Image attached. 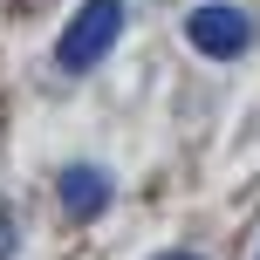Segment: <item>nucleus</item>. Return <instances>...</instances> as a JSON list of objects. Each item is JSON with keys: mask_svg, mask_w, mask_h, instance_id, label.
<instances>
[{"mask_svg": "<svg viewBox=\"0 0 260 260\" xmlns=\"http://www.w3.org/2000/svg\"><path fill=\"white\" fill-rule=\"evenodd\" d=\"M117 41H123V0H82L76 21L62 27V41H55V62H62L69 76H82V69H96Z\"/></svg>", "mask_w": 260, "mask_h": 260, "instance_id": "obj_1", "label": "nucleus"}, {"mask_svg": "<svg viewBox=\"0 0 260 260\" xmlns=\"http://www.w3.org/2000/svg\"><path fill=\"white\" fill-rule=\"evenodd\" d=\"M185 41H192L199 55H212V62H233V55H247V41H253V21L240 7H199L192 21H185Z\"/></svg>", "mask_w": 260, "mask_h": 260, "instance_id": "obj_2", "label": "nucleus"}, {"mask_svg": "<svg viewBox=\"0 0 260 260\" xmlns=\"http://www.w3.org/2000/svg\"><path fill=\"white\" fill-rule=\"evenodd\" d=\"M110 171L103 165H69L62 171V206H69V219H96V212L110 206Z\"/></svg>", "mask_w": 260, "mask_h": 260, "instance_id": "obj_3", "label": "nucleus"}, {"mask_svg": "<svg viewBox=\"0 0 260 260\" xmlns=\"http://www.w3.org/2000/svg\"><path fill=\"white\" fill-rule=\"evenodd\" d=\"M7 253H14V226L0 219V260H7Z\"/></svg>", "mask_w": 260, "mask_h": 260, "instance_id": "obj_4", "label": "nucleus"}, {"mask_svg": "<svg viewBox=\"0 0 260 260\" xmlns=\"http://www.w3.org/2000/svg\"><path fill=\"white\" fill-rule=\"evenodd\" d=\"M157 260H199V253H157Z\"/></svg>", "mask_w": 260, "mask_h": 260, "instance_id": "obj_5", "label": "nucleus"}]
</instances>
